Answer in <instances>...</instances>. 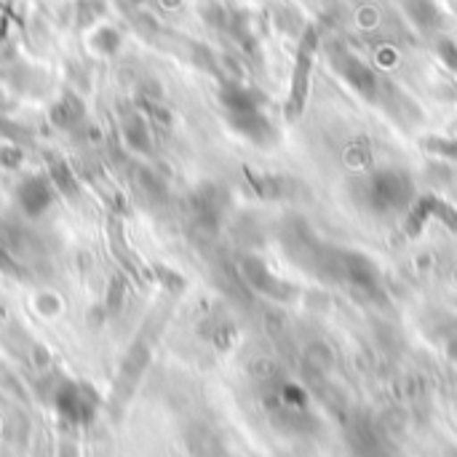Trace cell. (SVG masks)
<instances>
[{"instance_id": "cell-16", "label": "cell", "mask_w": 457, "mask_h": 457, "mask_svg": "<svg viewBox=\"0 0 457 457\" xmlns=\"http://www.w3.org/2000/svg\"><path fill=\"white\" fill-rule=\"evenodd\" d=\"M134 3H137V0H134Z\"/></svg>"}, {"instance_id": "cell-15", "label": "cell", "mask_w": 457, "mask_h": 457, "mask_svg": "<svg viewBox=\"0 0 457 457\" xmlns=\"http://www.w3.org/2000/svg\"><path fill=\"white\" fill-rule=\"evenodd\" d=\"M442 54H445V62H447V64H450V67H453V70L457 72V46L455 43L445 40V43H442Z\"/></svg>"}, {"instance_id": "cell-7", "label": "cell", "mask_w": 457, "mask_h": 457, "mask_svg": "<svg viewBox=\"0 0 457 457\" xmlns=\"http://www.w3.org/2000/svg\"><path fill=\"white\" fill-rule=\"evenodd\" d=\"M230 115V126L246 137L249 142L260 145V147H268L276 142V129L273 123L268 120V115L262 112V107L257 110H244V112H228Z\"/></svg>"}, {"instance_id": "cell-8", "label": "cell", "mask_w": 457, "mask_h": 457, "mask_svg": "<svg viewBox=\"0 0 457 457\" xmlns=\"http://www.w3.org/2000/svg\"><path fill=\"white\" fill-rule=\"evenodd\" d=\"M241 270H244V278H246L257 292H262V295H268V297H281V300L292 297V287H289L287 281L276 278V276L265 268L262 260L246 257V260L241 262Z\"/></svg>"}, {"instance_id": "cell-6", "label": "cell", "mask_w": 457, "mask_h": 457, "mask_svg": "<svg viewBox=\"0 0 457 457\" xmlns=\"http://www.w3.org/2000/svg\"><path fill=\"white\" fill-rule=\"evenodd\" d=\"M316 29H308L300 51H297V70H295V88H292V102H289V115H297L305 104V94H308V78H311V67H313V54H316Z\"/></svg>"}, {"instance_id": "cell-2", "label": "cell", "mask_w": 457, "mask_h": 457, "mask_svg": "<svg viewBox=\"0 0 457 457\" xmlns=\"http://www.w3.org/2000/svg\"><path fill=\"white\" fill-rule=\"evenodd\" d=\"M327 270L343 281L348 289H353L356 295L372 297L380 295V276H378V265L364 257L361 252H335L327 254Z\"/></svg>"}, {"instance_id": "cell-11", "label": "cell", "mask_w": 457, "mask_h": 457, "mask_svg": "<svg viewBox=\"0 0 457 457\" xmlns=\"http://www.w3.org/2000/svg\"><path fill=\"white\" fill-rule=\"evenodd\" d=\"M343 75L348 78V83H351L356 91H361L364 96H375V91H378V78H375L361 62H356L353 56H348V62H345V67H343Z\"/></svg>"}, {"instance_id": "cell-12", "label": "cell", "mask_w": 457, "mask_h": 457, "mask_svg": "<svg viewBox=\"0 0 457 457\" xmlns=\"http://www.w3.org/2000/svg\"><path fill=\"white\" fill-rule=\"evenodd\" d=\"M137 190H139L142 198L150 201V204H163V201H166V185H163L153 171H147V169L137 171Z\"/></svg>"}, {"instance_id": "cell-14", "label": "cell", "mask_w": 457, "mask_h": 457, "mask_svg": "<svg viewBox=\"0 0 457 457\" xmlns=\"http://www.w3.org/2000/svg\"><path fill=\"white\" fill-rule=\"evenodd\" d=\"M0 163L5 166V169H16L19 163H21V150H16V147H0Z\"/></svg>"}, {"instance_id": "cell-9", "label": "cell", "mask_w": 457, "mask_h": 457, "mask_svg": "<svg viewBox=\"0 0 457 457\" xmlns=\"http://www.w3.org/2000/svg\"><path fill=\"white\" fill-rule=\"evenodd\" d=\"M83 118H86V110H83V104H80V99H75V96H62L54 107H51V120H54V126H59V129H64V131H72V129H78V126H83Z\"/></svg>"}, {"instance_id": "cell-13", "label": "cell", "mask_w": 457, "mask_h": 457, "mask_svg": "<svg viewBox=\"0 0 457 457\" xmlns=\"http://www.w3.org/2000/svg\"><path fill=\"white\" fill-rule=\"evenodd\" d=\"M94 46H96V51H99V54L112 56V54L120 48V32H115L112 27H102V29L94 35Z\"/></svg>"}, {"instance_id": "cell-5", "label": "cell", "mask_w": 457, "mask_h": 457, "mask_svg": "<svg viewBox=\"0 0 457 457\" xmlns=\"http://www.w3.org/2000/svg\"><path fill=\"white\" fill-rule=\"evenodd\" d=\"M436 217H439L447 228H453L457 233V212L450 204H445L442 198H436V195H426V198H420L418 204H412L410 220H407V233H410V236H418V233L423 230V225H426L428 220H436Z\"/></svg>"}, {"instance_id": "cell-4", "label": "cell", "mask_w": 457, "mask_h": 457, "mask_svg": "<svg viewBox=\"0 0 457 457\" xmlns=\"http://www.w3.org/2000/svg\"><path fill=\"white\" fill-rule=\"evenodd\" d=\"M54 182L48 177H27L16 190V201L27 217L46 214L54 204Z\"/></svg>"}, {"instance_id": "cell-3", "label": "cell", "mask_w": 457, "mask_h": 457, "mask_svg": "<svg viewBox=\"0 0 457 457\" xmlns=\"http://www.w3.org/2000/svg\"><path fill=\"white\" fill-rule=\"evenodd\" d=\"M0 246L16 260L19 268L35 265L46 257V246H43L40 236L19 222H11V220L0 225Z\"/></svg>"}, {"instance_id": "cell-10", "label": "cell", "mask_w": 457, "mask_h": 457, "mask_svg": "<svg viewBox=\"0 0 457 457\" xmlns=\"http://www.w3.org/2000/svg\"><path fill=\"white\" fill-rule=\"evenodd\" d=\"M123 137H126L129 147H134V150H139V153H147V150L153 147L150 123H147L142 115H137V112H131V115L123 118Z\"/></svg>"}, {"instance_id": "cell-1", "label": "cell", "mask_w": 457, "mask_h": 457, "mask_svg": "<svg viewBox=\"0 0 457 457\" xmlns=\"http://www.w3.org/2000/svg\"><path fill=\"white\" fill-rule=\"evenodd\" d=\"M418 198L412 177L399 166H383L372 171L361 185V201L375 214L410 212Z\"/></svg>"}]
</instances>
